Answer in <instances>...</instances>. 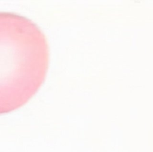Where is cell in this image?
<instances>
[{
    "instance_id": "1",
    "label": "cell",
    "mask_w": 153,
    "mask_h": 152,
    "mask_svg": "<svg viewBox=\"0 0 153 152\" xmlns=\"http://www.w3.org/2000/svg\"><path fill=\"white\" fill-rule=\"evenodd\" d=\"M48 49L45 35L29 19L0 12V114L25 105L45 79Z\"/></svg>"
}]
</instances>
